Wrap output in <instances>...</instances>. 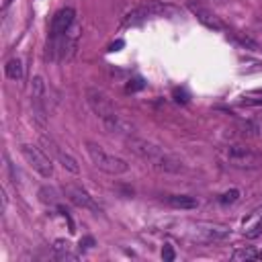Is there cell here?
Instances as JSON below:
<instances>
[{
  "label": "cell",
  "instance_id": "1",
  "mask_svg": "<svg viewBox=\"0 0 262 262\" xmlns=\"http://www.w3.org/2000/svg\"><path fill=\"white\" fill-rule=\"evenodd\" d=\"M84 96H86V104L98 117V121L102 123V127L106 131L119 133V135H125V137H129V135L135 133V125L125 115H121L115 108L113 100L108 98V94L104 90H100L96 86H90V88H86Z\"/></svg>",
  "mask_w": 262,
  "mask_h": 262
},
{
  "label": "cell",
  "instance_id": "2",
  "mask_svg": "<svg viewBox=\"0 0 262 262\" xmlns=\"http://www.w3.org/2000/svg\"><path fill=\"white\" fill-rule=\"evenodd\" d=\"M127 145H129V149H131L135 156H139L143 162H147V164H149L151 168H156V170L170 172V174H178V172L184 170L182 162H180L176 156H172V154L166 151L164 147H160V145H156V143H151V141H147V139H143V137L129 135V137H127Z\"/></svg>",
  "mask_w": 262,
  "mask_h": 262
},
{
  "label": "cell",
  "instance_id": "3",
  "mask_svg": "<svg viewBox=\"0 0 262 262\" xmlns=\"http://www.w3.org/2000/svg\"><path fill=\"white\" fill-rule=\"evenodd\" d=\"M219 160L235 170H256L262 166V154L242 145V143H229L219 149Z\"/></svg>",
  "mask_w": 262,
  "mask_h": 262
},
{
  "label": "cell",
  "instance_id": "4",
  "mask_svg": "<svg viewBox=\"0 0 262 262\" xmlns=\"http://www.w3.org/2000/svg\"><path fill=\"white\" fill-rule=\"evenodd\" d=\"M86 151H88V158L92 160V164H94L98 170L106 172V174L119 176V174H125V172L129 170V164H127L123 158L104 151V149H102L98 143H94V141H86Z\"/></svg>",
  "mask_w": 262,
  "mask_h": 262
},
{
  "label": "cell",
  "instance_id": "5",
  "mask_svg": "<svg viewBox=\"0 0 262 262\" xmlns=\"http://www.w3.org/2000/svg\"><path fill=\"white\" fill-rule=\"evenodd\" d=\"M166 12H174V8H172L170 4H164V2L151 0V2H147V4H143V6L133 8V10L125 16L123 27H135V25H139V23L147 20V18H156V16L166 14Z\"/></svg>",
  "mask_w": 262,
  "mask_h": 262
},
{
  "label": "cell",
  "instance_id": "6",
  "mask_svg": "<svg viewBox=\"0 0 262 262\" xmlns=\"http://www.w3.org/2000/svg\"><path fill=\"white\" fill-rule=\"evenodd\" d=\"M20 154L27 160V164L37 174H41L43 178H49L53 174V162H51V158H49V154L45 149H39V147L31 145V143H23L20 145Z\"/></svg>",
  "mask_w": 262,
  "mask_h": 262
},
{
  "label": "cell",
  "instance_id": "7",
  "mask_svg": "<svg viewBox=\"0 0 262 262\" xmlns=\"http://www.w3.org/2000/svg\"><path fill=\"white\" fill-rule=\"evenodd\" d=\"M31 106H33V117L35 121L45 127L47 121V108H45V82L41 76H35L31 80Z\"/></svg>",
  "mask_w": 262,
  "mask_h": 262
},
{
  "label": "cell",
  "instance_id": "8",
  "mask_svg": "<svg viewBox=\"0 0 262 262\" xmlns=\"http://www.w3.org/2000/svg\"><path fill=\"white\" fill-rule=\"evenodd\" d=\"M41 145H43V149H45L53 160H57L68 172H72V174H78V172H80V166H78V162L74 160V156H70L68 151H63L61 145H59L55 139H51V137H47V135H41Z\"/></svg>",
  "mask_w": 262,
  "mask_h": 262
},
{
  "label": "cell",
  "instance_id": "9",
  "mask_svg": "<svg viewBox=\"0 0 262 262\" xmlns=\"http://www.w3.org/2000/svg\"><path fill=\"white\" fill-rule=\"evenodd\" d=\"M231 235V229L223 225H211V223H196V229L192 231V237L203 244H213V242H223Z\"/></svg>",
  "mask_w": 262,
  "mask_h": 262
},
{
  "label": "cell",
  "instance_id": "10",
  "mask_svg": "<svg viewBox=\"0 0 262 262\" xmlns=\"http://www.w3.org/2000/svg\"><path fill=\"white\" fill-rule=\"evenodd\" d=\"M63 194H66V199H68L72 205H76V207H80V209H88V211H94V213L100 211L98 203L90 196V192L84 190V188L78 186V184H66V186H63Z\"/></svg>",
  "mask_w": 262,
  "mask_h": 262
},
{
  "label": "cell",
  "instance_id": "11",
  "mask_svg": "<svg viewBox=\"0 0 262 262\" xmlns=\"http://www.w3.org/2000/svg\"><path fill=\"white\" fill-rule=\"evenodd\" d=\"M76 23V12H74V8H61V10H57L55 14H53V18H51V25H49V37H59V35H63L72 25Z\"/></svg>",
  "mask_w": 262,
  "mask_h": 262
},
{
  "label": "cell",
  "instance_id": "12",
  "mask_svg": "<svg viewBox=\"0 0 262 262\" xmlns=\"http://www.w3.org/2000/svg\"><path fill=\"white\" fill-rule=\"evenodd\" d=\"M188 10L196 16V20L199 23H203L207 29H213V31H223V23L209 10V8H205V6H201V4H196V2H188Z\"/></svg>",
  "mask_w": 262,
  "mask_h": 262
},
{
  "label": "cell",
  "instance_id": "13",
  "mask_svg": "<svg viewBox=\"0 0 262 262\" xmlns=\"http://www.w3.org/2000/svg\"><path fill=\"white\" fill-rule=\"evenodd\" d=\"M235 135L244 139H258L262 137V121L258 119H246L235 123Z\"/></svg>",
  "mask_w": 262,
  "mask_h": 262
},
{
  "label": "cell",
  "instance_id": "14",
  "mask_svg": "<svg viewBox=\"0 0 262 262\" xmlns=\"http://www.w3.org/2000/svg\"><path fill=\"white\" fill-rule=\"evenodd\" d=\"M53 254L57 260H78L80 254L72 250V244L66 239H55L53 242Z\"/></svg>",
  "mask_w": 262,
  "mask_h": 262
},
{
  "label": "cell",
  "instance_id": "15",
  "mask_svg": "<svg viewBox=\"0 0 262 262\" xmlns=\"http://www.w3.org/2000/svg\"><path fill=\"white\" fill-rule=\"evenodd\" d=\"M164 201L174 209H194L196 207V199L188 196V194H168V196H164Z\"/></svg>",
  "mask_w": 262,
  "mask_h": 262
},
{
  "label": "cell",
  "instance_id": "16",
  "mask_svg": "<svg viewBox=\"0 0 262 262\" xmlns=\"http://www.w3.org/2000/svg\"><path fill=\"white\" fill-rule=\"evenodd\" d=\"M233 260H239V262H248V260H262V250H256V248H239L231 254Z\"/></svg>",
  "mask_w": 262,
  "mask_h": 262
},
{
  "label": "cell",
  "instance_id": "17",
  "mask_svg": "<svg viewBox=\"0 0 262 262\" xmlns=\"http://www.w3.org/2000/svg\"><path fill=\"white\" fill-rule=\"evenodd\" d=\"M227 37L229 39H233L235 43H239L242 47H246V49H250V51H256L260 45L252 39V37H248V35H242V33H235V31H227Z\"/></svg>",
  "mask_w": 262,
  "mask_h": 262
},
{
  "label": "cell",
  "instance_id": "18",
  "mask_svg": "<svg viewBox=\"0 0 262 262\" xmlns=\"http://www.w3.org/2000/svg\"><path fill=\"white\" fill-rule=\"evenodd\" d=\"M4 70H6V76L10 78V80H23V76H25V72H23V63H20V59H10L6 66H4Z\"/></svg>",
  "mask_w": 262,
  "mask_h": 262
},
{
  "label": "cell",
  "instance_id": "19",
  "mask_svg": "<svg viewBox=\"0 0 262 262\" xmlns=\"http://www.w3.org/2000/svg\"><path fill=\"white\" fill-rule=\"evenodd\" d=\"M237 199H239V190L237 188H231V190H227V192H223L219 196V203L221 205H233Z\"/></svg>",
  "mask_w": 262,
  "mask_h": 262
},
{
  "label": "cell",
  "instance_id": "20",
  "mask_svg": "<svg viewBox=\"0 0 262 262\" xmlns=\"http://www.w3.org/2000/svg\"><path fill=\"white\" fill-rule=\"evenodd\" d=\"M39 196H41L43 203H49V205H55V203H57V196H55V190H53V188L43 186V188L39 190Z\"/></svg>",
  "mask_w": 262,
  "mask_h": 262
},
{
  "label": "cell",
  "instance_id": "21",
  "mask_svg": "<svg viewBox=\"0 0 262 262\" xmlns=\"http://www.w3.org/2000/svg\"><path fill=\"white\" fill-rule=\"evenodd\" d=\"M262 233V217L254 223V225H250L248 229H246V237H258Z\"/></svg>",
  "mask_w": 262,
  "mask_h": 262
},
{
  "label": "cell",
  "instance_id": "22",
  "mask_svg": "<svg viewBox=\"0 0 262 262\" xmlns=\"http://www.w3.org/2000/svg\"><path fill=\"white\" fill-rule=\"evenodd\" d=\"M162 258H164L166 262H172V260H174V250H172V246L166 244V246L162 248Z\"/></svg>",
  "mask_w": 262,
  "mask_h": 262
},
{
  "label": "cell",
  "instance_id": "23",
  "mask_svg": "<svg viewBox=\"0 0 262 262\" xmlns=\"http://www.w3.org/2000/svg\"><path fill=\"white\" fill-rule=\"evenodd\" d=\"M141 88H143V82L141 80H133V82L127 84V90L129 92H135V90H141Z\"/></svg>",
  "mask_w": 262,
  "mask_h": 262
},
{
  "label": "cell",
  "instance_id": "24",
  "mask_svg": "<svg viewBox=\"0 0 262 262\" xmlns=\"http://www.w3.org/2000/svg\"><path fill=\"white\" fill-rule=\"evenodd\" d=\"M82 246H84V248H92V246H94V239H92V237H84V239L80 242V248H82Z\"/></svg>",
  "mask_w": 262,
  "mask_h": 262
},
{
  "label": "cell",
  "instance_id": "25",
  "mask_svg": "<svg viewBox=\"0 0 262 262\" xmlns=\"http://www.w3.org/2000/svg\"><path fill=\"white\" fill-rule=\"evenodd\" d=\"M119 47H123V41H117L115 45H111V51H119Z\"/></svg>",
  "mask_w": 262,
  "mask_h": 262
}]
</instances>
